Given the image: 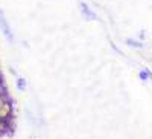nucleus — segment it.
Wrapping results in <instances>:
<instances>
[{
	"instance_id": "f257e3e1",
	"label": "nucleus",
	"mask_w": 152,
	"mask_h": 139,
	"mask_svg": "<svg viewBox=\"0 0 152 139\" xmlns=\"http://www.w3.org/2000/svg\"><path fill=\"white\" fill-rule=\"evenodd\" d=\"M0 31H2V34L5 35L8 43H14V40H15L14 34H12V31H11V26H9V23H8V20L5 17V12H3L2 8H0Z\"/></svg>"
},
{
	"instance_id": "f03ea898",
	"label": "nucleus",
	"mask_w": 152,
	"mask_h": 139,
	"mask_svg": "<svg viewBox=\"0 0 152 139\" xmlns=\"http://www.w3.org/2000/svg\"><path fill=\"white\" fill-rule=\"evenodd\" d=\"M14 113V101L9 99V101H5V103L0 106V118H2V121L14 116L12 115Z\"/></svg>"
},
{
	"instance_id": "7ed1b4c3",
	"label": "nucleus",
	"mask_w": 152,
	"mask_h": 139,
	"mask_svg": "<svg viewBox=\"0 0 152 139\" xmlns=\"http://www.w3.org/2000/svg\"><path fill=\"white\" fill-rule=\"evenodd\" d=\"M81 12H82V16H84L87 20H96V18H97V16L90 9V6H88L87 3H84V2L81 3Z\"/></svg>"
},
{
	"instance_id": "20e7f679",
	"label": "nucleus",
	"mask_w": 152,
	"mask_h": 139,
	"mask_svg": "<svg viewBox=\"0 0 152 139\" xmlns=\"http://www.w3.org/2000/svg\"><path fill=\"white\" fill-rule=\"evenodd\" d=\"M15 86H17V89H18L20 92H24V90H26V87H28V81L24 80L23 77H17Z\"/></svg>"
},
{
	"instance_id": "39448f33",
	"label": "nucleus",
	"mask_w": 152,
	"mask_h": 139,
	"mask_svg": "<svg viewBox=\"0 0 152 139\" xmlns=\"http://www.w3.org/2000/svg\"><path fill=\"white\" fill-rule=\"evenodd\" d=\"M149 77L152 78V75H151V72H149V70H142V72H140V78H142L143 81H146Z\"/></svg>"
},
{
	"instance_id": "423d86ee",
	"label": "nucleus",
	"mask_w": 152,
	"mask_h": 139,
	"mask_svg": "<svg viewBox=\"0 0 152 139\" xmlns=\"http://www.w3.org/2000/svg\"><path fill=\"white\" fill-rule=\"evenodd\" d=\"M126 43H128L129 46H134V47H142V43H138V41H135L132 38H128V40H126Z\"/></svg>"
},
{
	"instance_id": "0eeeda50",
	"label": "nucleus",
	"mask_w": 152,
	"mask_h": 139,
	"mask_svg": "<svg viewBox=\"0 0 152 139\" xmlns=\"http://www.w3.org/2000/svg\"><path fill=\"white\" fill-rule=\"evenodd\" d=\"M6 93H8L6 84H5V81H2V83H0V95H6Z\"/></svg>"
},
{
	"instance_id": "6e6552de",
	"label": "nucleus",
	"mask_w": 152,
	"mask_h": 139,
	"mask_svg": "<svg viewBox=\"0 0 152 139\" xmlns=\"http://www.w3.org/2000/svg\"><path fill=\"white\" fill-rule=\"evenodd\" d=\"M9 99H12V98H11L8 93H6V95H0V106H2L5 101H9Z\"/></svg>"
},
{
	"instance_id": "1a4fd4ad",
	"label": "nucleus",
	"mask_w": 152,
	"mask_h": 139,
	"mask_svg": "<svg viewBox=\"0 0 152 139\" xmlns=\"http://www.w3.org/2000/svg\"><path fill=\"white\" fill-rule=\"evenodd\" d=\"M9 73H11V75H17V70H15L14 67H9Z\"/></svg>"
},
{
	"instance_id": "9d476101",
	"label": "nucleus",
	"mask_w": 152,
	"mask_h": 139,
	"mask_svg": "<svg viewBox=\"0 0 152 139\" xmlns=\"http://www.w3.org/2000/svg\"><path fill=\"white\" fill-rule=\"evenodd\" d=\"M0 122H2V118H0Z\"/></svg>"
},
{
	"instance_id": "9b49d317",
	"label": "nucleus",
	"mask_w": 152,
	"mask_h": 139,
	"mask_svg": "<svg viewBox=\"0 0 152 139\" xmlns=\"http://www.w3.org/2000/svg\"><path fill=\"white\" fill-rule=\"evenodd\" d=\"M32 139H37V138H32Z\"/></svg>"
}]
</instances>
